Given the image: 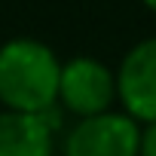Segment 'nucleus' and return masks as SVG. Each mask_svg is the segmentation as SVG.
Here are the masks:
<instances>
[{
    "label": "nucleus",
    "mask_w": 156,
    "mask_h": 156,
    "mask_svg": "<svg viewBox=\"0 0 156 156\" xmlns=\"http://www.w3.org/2000/svg\"><path fill=\"white\" fill-rule=\"evenodd\" d=\"M61 61L49 46L19 37L0 46V104L16 113H46L58 101Z\"/></svg>",
    "instance_id": "nucleus-1"
},
{
    "label": "nucleus",
    "mask_w": 156,
    "mask_h": 156,
    "mask_svg": "<svg viewBox=\"0 0 156 156\" xmlns=\"http://www.w3.org/2000/svg\"><path fill=\"white\" fill-rule=\"evenodd\" d=\"M138 153H141L138 119L113 110L80 119L64 141V156H138Z\"/></svg>",
    "instance_id": "nucleus-2"
},
{
    "label": "nucleus",
    "mask_w": 156,
    "mask_h": 156,
    "mask_svg": "<svg viewBox=\"0 0 156 156\" xmlns=\"http://www.w3.org/2000/svg\"><path fill=\"white\" fill-rule=\"evenodd\" d=\"M116 98V76L107 64L98 58H70L61 64V83H58V101L76 113L80 119L107 113Z\"/></svg>",
    "instance_id": "nucleus-3"
},
{
    "label": "nucleus",
    "mask_w": 156,
    "mask_h": 156,
    "mask_svg": "<svg viewBox=\"0 0 156 156\" xmlns=\"http://www.w3.org/2000/svg\"><path fill=\"white\" fill-rule=\"evenodd\" d=\"M116 98L126 113L141 122H156V37L129 49L116 73Z\"/></svg>",
    "instance_id": "nucleus-4"
},
{
    "label": "nucleus",
    "mask_w": 156,
    "mask_h": 156,
    "mask_svg": "<svg viewBox=\"0 0 156 156\" xmlns=\"http://www.w3.org/2000/svg\"><path fill=\"white\" fill-rule=\"evenodd\" d=\"M0 156H52V126L40 113H0Z\"/></svg>",
    "instance_id": "nucleus-5"
},
{
    "label": "nucleus",
    "mask_w": 156,
    "mask_h": 156,
    "mask_svg": "<svg viewBox=\"0 0 156 156\" xmlns=\"http://www.w3.org/2000/svg\"><path fill=\"white\" fill-rule=\"evenodd\" d=\"M138 156H156V122H147L141 132V153Z\"/></svg>",
    "instance_id": "nucleus-6"
},
{
    "label": "nucleus",
    "mask_w": 156,
    "mask_h": 156,
    "mask_svg": "<svg viewBox=\"0 0 156 156\" xmlns=\"http://www.w3.org/2000/svg\"><path fill=\"white\" fill-rule=\"evenodd\" d=\"M144 3H147V6H150V9L156 12V0H144Z\"/></svg>",
    "instance_id": "nucleus-7"
}]
</instances>
